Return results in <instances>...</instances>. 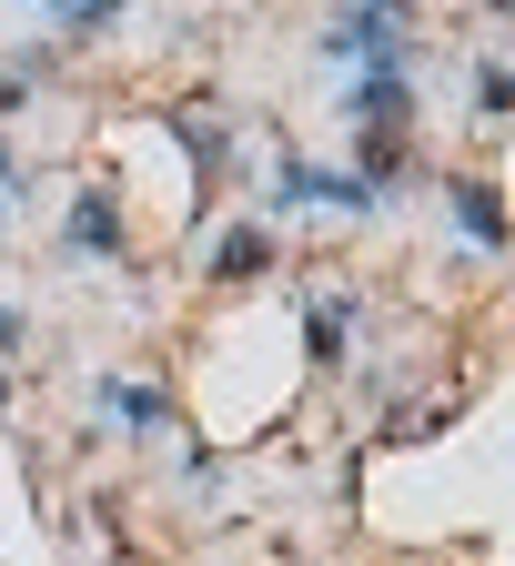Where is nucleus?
Returning <instances> with one entry per match:
<instances>
[{
  "mask_svg": "<svg viewBox=\"0 0 515 566\" xmlns=\"http://www.w3.org/2000/svg\"><path fill=\"white\" fill-rule=\"evenodd\" d=\"M71 253H82V263H112L122 253V202L112 192H82V202H71Z\"/></svg>",
  "mask_w": 515,
  "mask_h": 566,
  "instance_id": "1",
  "label": "nucleus"
},
{
  "mask_svg": "<svg viewBox=\"0 0 515 566\" xmlns=\"http://www.w3.org/2000/svg\"><path fill=\"white\" fill-rule=\"evenodd\" d=\"M11 344H21V314H11V304H0V354H11Z\"/></svg>",
  "mask_w": 515,
  "mask_h": 566,
  "instance_id": "9",
  "label": "nucleus"
},
{
  "mask_svg": "<svg viewBox=\"0 0 515 566\" xmlns=\"http://www.w3.org/2000/svg\"><path fill=\"white\" fill-rule=\"evenodd\" d=\"M344 324H354V304H344V294L304 304V344H314V365H344Z\"/></svg>",
  "mask_w": 515,
  "mask_h": 566,
  "instance_id": "5",
  "label": "nucleus"
},
{
  "mask_svg": "<svg viewBox=\"0 0 515 566\" xmlns=\"http://www.w3.org/2000/svg\"><path fill=\"white\" fill-rule=\"evenodd\" d=\"M495 11H505V21H515V0H495Z\"/></svg>",
  "mask_w": 515,
  "mask_h": 566,
  "instance_id": "10",
  "label": "nucleus"
},
{
  "mask_svg": "<svg viewBox=\"0 0 515 566\" xmlns=\"http://www.w3.org/2000/svg\"><path fill=\"white\" fill-rule=\"evenodd\" d=\"M455 223L475 233V253H505V202L485 182H455Z\"/></svg>",
  "mask_w": 515,
  "mask_h": 566,
  "instance_id": "4",
  "label": "nucleus"
},
{
  "mask_svg": "<svg viewBox=\"0 0 515 566\" xmlns=\"http://www.w3.org/2000/svg\"><path fill=\"white\" fill-rule=\"evenodd\" d=\"M21 92H31V82H11V71H0V112H21Z\"/></svg>",
  "mask_w": 515,
  "mask_h": 566,
  "instance_id": "8",
  "label": "nucleus"
},
{
  "mask_svg": "<svg viewBox=\"0 0 515 566\" xmlns=\"http://www.w3.org/2000/svg\"><path fill=\"white\" fill-rule=\"evenodd\" d=\"M475 102L485 112H515V71H475Z\"/></svg>",
  "mask_w": 515,
  "mask_h": 566,
  "instance_id": "7",
  "label": "nucleus"
},
{
  "mask_svg": "<svg viewBox=\"0 0 515 566\" xmlns=\"http://www.w3.org/2000/svg\"><path fill=\"white\" fill-rule=\"evenodd\" d=\"M354 112H364V122H404V112H414V82H404V61H375V71H364Z\"/></svg>",
  "mask_w": 515,
  "mask_h": 566,
  "instance_id": "3",
  "label": "nucleus"
},
{
  "mask_svg": "<svg viewBox=\"0 0 515 566\" xmlns=\"http://www.w3.org/2000/svg\"><path fill=\"white\" fill-rule=\"evenodd\" d=\"M263 263H273V233L263 223H233L223 243H212V283H253Z\"/></svg>",
  "mask_w": 515,
  "mask_h": 566,
  "instance_id": "2",
  "label": "nucleus"
},
{
  "mask_svg": "<svg viewBox=\"0 0 515 566\" xmlns=\"http://www.w3.org/2000/svg\"><path fill=\"white\" fill-rule=\"evenodd\" d=\"M102 405H112L122 424H162V415H172V395H162V385H112Z\"/></svg>",
  "mask_w": 515,
  "mask_h": 566,
  "instance_id": "6",
  "label": "nucleus"
}]
</instances>
